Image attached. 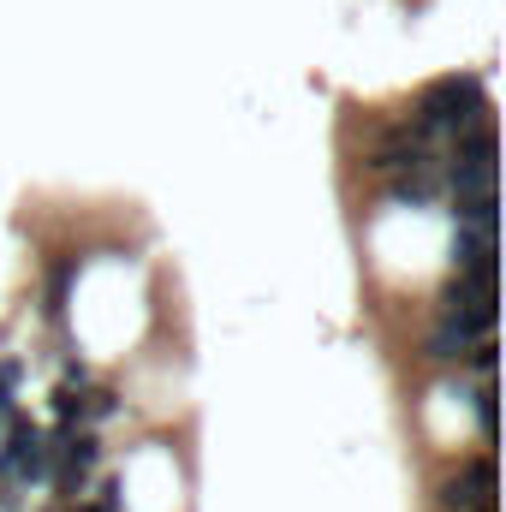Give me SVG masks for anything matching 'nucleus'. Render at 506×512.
Returning a JSON list of instances; mask_svg holds the SVG:
<instances>
[{"instance_id":"8","label":"nucleus","mask_w":506,"mask_h":512,"mask_svg":"<svg viewBox=\"0 0 506 512\" xmlns=\"http://www.w3.org/2000/svg\"><path fill=\"white\" fill-rule=\"evenodd\" d=\"M60 387H90V370H84L78 358H66V370H60Z\"/></svg>"},{"instance_id":"10","label":"nucleus","mask_w":506,"mask_h":512,"mask_svg":"<svg viewBox=\"0 0 506 512\" xmlns=\"http://www.w3.org/2000/svg\"><path fill=\"white\" fill-rule=\"evenodd\" d=\"M477 512H495V507H477Z\"/></svg>"},{"instance_id":"2","label":"nucleus","mask_w":506,"mask_h":512,"mask_svg":"<svg viewBox=\"0 0 506 512\" xmlns=\"http://www.w3.org/2000/svg\"><path fill=\"white\" fill-rule=\"evenodd\" d=\"M48 471H54V453H48L42 423H30V417L12 411L6 429H0V483L30 489V483H48Z\"/></svg>"},{"instance_id":"3","label":"nucleus","mask_w":506,"mask_h":512,"mask_svg":"<svg viewBox=\"0 0 506 512\" xmlns=\"http://www.w3.org/2000/svg\"><path fill=\"white\" fill-rule=\"evenodd\" d=\"M435 501H441V512H477V507H495V459H489V453L465 459V471H459V477H447V483L435 489Z\"/></svg>"},{"instance_id":"9","label":"nucleus","mask_w":506,"mask_h":512,"mask_svg":"<svg viewBox=\"0 0 506 512\" xmlns=\"http://www.w3.org/2000/svg\"><path fill=\"white\" fill-rule=\"evenodd\" d=\"M48 512H78V507H48Z\"/></svg>"},{"instance_id":"1","label":"nucleus","mask_w":506,"mask_h":512,"mask_svg":"<svg viewBox=\"0 0 506 512\" xmlns=\"http://www.w3.org/2000/svg\"><path fill=\"white\" fill-rule=\"evenodd\" d=\"M477 120H489V96H483V78H477V72L429 78V84L417 90L411 114H405V126H411V137H417L423 149H429V143L459 137V131L477 126Z\"/></svg>"},{"instance_id":"4","label":"nucleus","mask_w":506,"mask_h":512,"mask_svg":"<svg viewBox=\"0 0 506 512\" xmlns=\"http://www.w3.org/2000/svg\"><path fill=\"white\" fill-rule=\"evenodd\" d=\"M453 274L495 286V227H459L453 233Z\"/></svg>"},{"instance_id":"6","label":"nucleus","mask_w":506,"mask_h":512,"mask_svg":"<svg viewBox=\"0 0 506 512\" xmlns=\"http://www.w3.org/2000/svg\"><path fill=\"white\" fill-rule=\"evenodd\" d=\"M72 280H78V256H60V262L48 268V292H42L48 322H60V316H66V292H72Z\"/></svg>"},{"instance_id":"7","label":"nucleus","mask_w":506,"mask_h":512,"mask_svg":"<svg viewBox=\"0 0 506 512\" xmlns=\"http://www.w3.org/2000/svg\"><path fill=\"white\" fill-rule=\"evenodd\" d=\"M471 399H477V429H483V447H495V382L483 376Z\"/></svg>"},{"instance_id":"5","label":"nucleus","mask_w":506,"mask_h":512,"mask_svg":"<svg viewBox=\"0 0 506 512\" xmlns=\"http://www.w3.org/2000/svg\"><path fill=\"white\" fill-rule=\"evenodd\" d=\"M477 340H483V334H477L471 322H459V316H441V322H435V334L423 340V358H429V364H465Z\"/></svg>"}]
</instances>
